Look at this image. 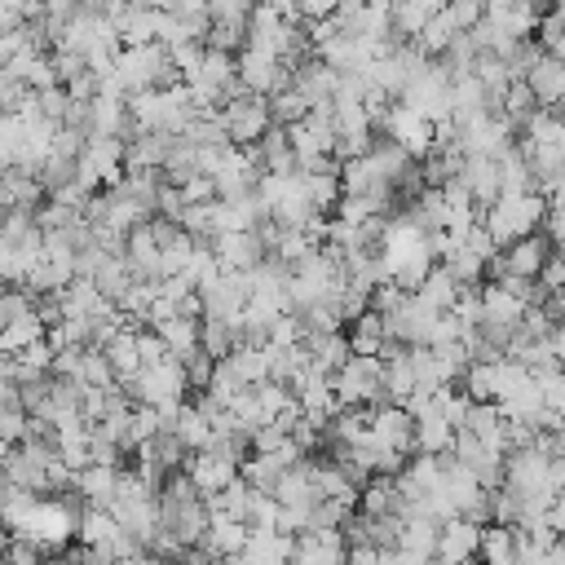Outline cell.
<instances>
[{
  "instance_id": "f546056e",
  "label": "cell",
  "mask_w": 565,
  "mask_h": 565,
  "mask_svg": "<svg viewBox=\"0 0 565 565\" xmlns=\"http://www.w3.org/2000/svg\"><path fill=\"white\" fill-rule=\"evenodd\" d=\"M225 362L234 366V375H238L247 388H256V384L269 380V344H265V349H234Z\"/></svg>"
},
{
  "instance_id": "8fae6325",
  "label": "cell",
  "mask_w": 565,
  "mask_h": 565,
  "mask_svg": "<svg viewBox=\"0 0 565 565\" xmlns=\"http://www.w3.org/2000/svg\"><path fill=\"white\" fill-rule=\"evenodd\" d=\"M291 565H349L344 530H309V534H300Z\"/></svg>"
},
{
  "instance_id": "7bdbcfd3",
  "label": "cell",
  "mask_w": 565,
  "mask_h": 565,
  "mask_svg": "<svg viewBox=\"0 0 565 565\" xmlns=\"http://www.w3.org/2000/svg\"><path fill=\"white\" fill-rule=\"evenodd\" d=\"M539 287H543V296H547V300L565 291V256H561V252H556V256L543 265V274H539Z\"/></svg>"
},
{
  "instance_id": "ac0fdd59",
  "label": "cell",
  "mask_w": 565,
  "mask_h": 565,
  "mask_svg": "<svg viewBox=\"0 0 565 565\" xmlns=\"http://www.w3.org/2000/svg\"><path fill=\"white\" fill-rule=\"evenodd\" d=\"M132 128V110H128V97H97L88 106V137H119Z\"/></svg>"
},
{
  "instance_id": "d590c367",
  "label": "cell",
  "mask_w": 565,
  "mask_h": 565,
  "mask_svg": "<svg viewBox=\"0 0 565 565\" xmlns=\"http://www.w3.org/2000/svg\"><path fill=\"white\" fill-rule=\"evenodd\" d=\"M35 309H40V300H35L26 287H4V296H0V322H4V327L31 318Z\"/></svg>"
},
{
  "instance_id": "f35d334b",
  "label": "cell",
  "mask_w": 565,
  "mask_h": 565,
  "mask_svg": "<svg viewBox=\"0 0 565 565\" xmlns=\"http://www.w3.org/2000/svg\"><path fill=\"white\" fill-rule=\"evenodd\" d=\"M287 446H291V433L278 428V424H265V428L252 437V455H278V450H287Z\"/></svg>"
},
{
  "instance_id": "74e56055",
  "label": "cell",
  "mask_w": 565,
  "mask_h": 565,
  "mask_svg": "<svg viewBox=\"0 0 565 565\" xmlns=\"http://www.w3.org/2000/svg\"><path fill=\"white\" fill-rule=\"evenodd\" d=\"M446 13H450V22L468 35V31H477L481 26V18H486V4H477V0H455V4H446Z\"/></svg>"
},
{
  "instance_id": "8992f818",
  "label": "cell",
  "mask_w": 565,
  "mask_h": 565,
  "mask_svg": "<svg viewBox=\"0 0 565 565\" xmlns=\"http://www.w3.org/2000/svg\"><path fill=\"white\" fill-rule=\"evenodd\" d=\"M221 119H225V132H230V146H260L265 132L274 128V115H269V102L265 97H238L230 106H221Z\"/></svg>"
},
{
  "instance_id": "83f0119b",
  "label": "cell",
  "mask_w": 565,
  "mask_h": 565,
  "mask_svg": "<svg viewBox=\"0 0 565 565\" xmlns=\"http://www.w3.org/2000/svg\"><path fill=\"white\" fill-rule=\"evenodd\" d=\"M459 291H463V287L450 278V269H446V265H437V269L424 278V287H419L415 296H419L428 309H437V313H450V309H455V300H459Z\"/></svg>"
},
{
  "instance_id": "52a82bcc",
  "label": "cell",
  "mask_w": 565,
  "mask_h": 565,
  "mask_svg": "<svg viewBox=\"0 0 565 565\" xmlns=\"http://www.w3.org/2000/svg\"><path fill=\"white\" fill-rule=\"evenodd\" d=\"M547 260H552V238L547 234H530V238L503 247L499 260L490 265V274H494V282H503V278H530V282H539V274H543Z\"/></svg>"
},
{
  "instance_id": "e0dca14e",
  "label": "cell",
  "mask_w": 565,
  "mask_h": 565,
  "mask_svg": "<svg viewBox=\"0 0 565 565\" xmlns=\"http://www.w3.org/2000/svg\"><path fill=\"white\" fill-rule=\"evenodd\" d=\"M247 543H252V525L230 521V516H212V530L203 539V552L212 561H238L247 552Z\"/></svg>"
},
{
  "instance_id": "5b68a950",
  "label": "cell",
  "mask_w": 565,
  "mask_h": 565,
  "mask_svg": "<svg viewBox=\"0 0 565 565\" xmlns=\"http://www.w3.org/2000/svg\"><path fill=\"white\" fill-rule=\"evenodd\" d=\"M384 137L397 141L415 163H424L433 150H437V124H428L419 110H411L406 102H393L388 110V124H384Z\"/></svg>"
},
{
  "instance_id": "9a60e30c",
  "label": "cell",
  "mask_w": 565,
  "mask_h": 565,
  "mask_svg": "<svg viewBox=\"0 0 565 565\" xmlns=\"http://www.w3.org/2000/svg\"><path fill=\"white\" fill-rule=\"evenodd\" d=\"M472 194V203L481 212H490L499 199H503V177H499V159H468L463 163V177H459Z\"/></svg>"
},
{
  "instance_id": "44dd1931",
  "label": "cell",
  "mask_w": 565,
  "mask_h": 565,
  "mask_svg": "<svg viewBox=\"0 0 565 565\" xmlns=\"http://www.w3.org/2000/svg\"><path fill=\"white\" fill-rule=\"evenodd\" d=\"M291 88H300L313 106H322V102H335V93H340V75H335L327 62L309 57V62L296 71V84H291Z\"/></svg>"
},
{
  "instance_id": "5bb4252c",
  "label": "cell",
  "mask_w": 565,
  "mask_h": 565,
  "mask_svg": "<svg viewBox=\"0 0 565 565\" xmlns=\"http://www.w3.org/2000/svg\"><path fill=\"white\" fill-rule=\"evenodd\" d=\"M481 305H486V322L481 327H499V331H521L525 322V300H516L503 282H486L481 287Z\"/></svg>"
},
{
  "instance_id": "f1b7e54d",
  "label": "cell",
  "mask_w": 565,
  "mask_h": 565,
  "mask_svg": "<svg viewBox=\"0 0 565 565\" xmlns=\"http://www.w3.org/2000/svg\"><path fill=\"white\" fill-rule=\"evenodd\" d=\"M269 115H274V128H296L313 115V102L300 93V88H287L278 97H269Z\"/></svg>"
},
{
  "instance_id": "60d3db41",
  "label": "cell",
  "mask_w": 565,
  "mask_h": 565,
  "mask_svg": "<svg viewBox=\"0 0 565 565\" xmlns=\"http://www.w3.org/2000/svg\"><path fill=\"white\" fill-rule=\"evenodd\" d=\"M185 375H190V388H203V393H207V384H212V375H216V358H207L203 349L190 353V358H185Z\"/></svg>"
},
{
  "instance_id": "ffe728a7",
  "label": "cell",
  "mask_w": 565,
  "mask_h": 565,
  "mask_svg": "<svg viewBox=\"0 0 565 565\" xmlns=\"http://www.w3.org/2000/svg\"><path fill=\"white\" fill-rule=\"evenodd\" d=\"M463 428H468V433H472L481 446H490V450L508 455V419H503V411H499L494 402H477Z\"/></svg>"
},
{
  "instance_id": "ee69618b",
  "label": "cell",
  "mask_w": 565,
  "mask_h": 565,
  "mask_svg": "<svg viewBox=\"0 0 565 565\" xmlns=\"http://www.w3.org/2000/svg\"><path fill=\"white\" fill-rule=\"evenodd\" d=\"M384 565H433V561H424V556H415V552H384Z\"/></svg>"
},
{
  "instance_id": "30bf717a",
  "label": "cell",
  "mask_w": 565,
  "mask_h": 565,
  "mask_svg": "<svg viewBox=\"0 0 565 565\" xmlns=\"http://www.w3.org/2000/svg\"><path fill=\"white\" fill-rule=\"evenodd\" d=\"M481 534H486V525H477L468 516L446 521L441 534H437V561L433 565H468V561H477L481 556Z\"/></svg>"
},
{
  "instance_id": "b9f144b4",
  "label": "cell",
  "mask_w": 565,
  "mask_h": 565,
  "mask_svg": "<svg viewBox=\"0 0 565 565\" xmlns=\"http://www.w3.org/2000/svg\"><path fill=\"white\" fill-rule=\"evenodd\" d=\"M278 516H282V503L274 494H256V508H252V530H278Z\"/></svg>"
},
{
  "instance_id": "f6af8a7d",
  "label": "cell",
  "mask_w": 565,
  "mask_h": 565,
  "mask_svg": "<svg viewBox=\"0 0 565 565\" xmlns=\"http://www.w3.org/2000/svg\"><path fill=\"white\" fill-rule=\"evenodd\" d=\"M44 565H71V561H62V556H49V561H44Z\"/></svg>"
},
{
  "instance_id": "d4e9b609",
  "label": "cell",
  "mask_w": 565,
  "mask_h": 565,
  "mask_svg": "<svg viewBox=\"0 0 565 565\" xmlns=\"http://www.w3.org/2000/svg\"><path fill=\"white\" fill-rule=\"evenodd\" d=\"M40 340H49V322H44L40 309H35L31 318H22V322H13V327L0 331V353H4V358H18V353H26V349L40 344Z\"/></svg>"
},
{
  "instance_id": "ab89813d",
  "label": "cell",
  "mask_w": 565,
  "mask_h": 565,
  "mask_svg": "<svg viewBox=\"0 0 565 565\" xmlns=\"http://www.w3.org/2000/svg\"><path fill=\"white\" fill-rule=\"evenodd\" d=\"M71 93L57 84V88H49V93H40V110H44V119H53V124H66V115H71Z\"/></svg>"
},
{
  "instance_id": "d6a6232c",
  "label": "cell",
  "mask_w": 565,
  "mask_h": 565,
  "mask_svg": "<svg viewBox=\"0 0 565 565\" xmlns=\"http://www.w3.org/2000/svg\"><path fill=\"white\" fill-rule=\"evenodd\" d=\"M79 384H84V388H119V375H115V366H110V358H106L102 349H88V353H84Z\"/></svg>"
},
{
  "instance_id": "4dcf8cb0",
  "label": "cell",
  "mask_w": 565,
  "mask_h": 565,
  "mask_svg": "<svg viewBox=\"0 0 565 565\" xmlns=\"http://www.w3.org/2000/svg\"><path fill=\"white\" fill-rule=\"evenodd\" d=\"M472 406H477V402H472L463 388H455V384H450V388H441V393H433V411H437L450 428H463V424H468V415H472Z\"/></svg>"
},
{
  "instance_id": "484cf974",
  "label": "cell",
  "mask_w": 565,
  "mask_h": 565,
  "mask_svg": "<svg viewBox=\"0 0 565 565\" xmlns=\"http://www.w3.org/2000/svg\"><path fill=\"white\" fill-rule=\"evenodd\" d=\"M437 534H441L437 521H428V516H406L397 547H402V552H415V556H424V561H437Z\"/></svg>"
},
{
  "instance_id": "3957f363",
  "label": "cell",
  "mask_w": 565,
  "mask_h": 565,
  "mask_svg": "<svg viewBox=\"0 0 565 565\" xmlns=\"http://www.w3.org/2000/svg\"><path fill=\"white\" fill-rule=\"evenodd\" d=\"M331 388H335L340 406H393L388 380H384V358H349L331 375Z\"/></svg>"
},
{
  "instance_id": "7c38bea8",
  "label": "cell",
  "mask_w": 565,
  "mask_h": 565,
  "mask_svg": "<svg viewBox=\"0 0 565 565\" xmlns=\"http://www.w3.org/2000/svg\"><path fill=\"white\" fill-rule=\"evenodd\" d=\"M212 252H216L221 269H230V274H252L256 265H265V260H269V252H265L260 234H225V238H216V243H212Z\"/></svg>"
},
{
  "instance_id": "836d02e7",
  "label": "cell",
  "mask_w": 565,
  "mask_h": 565,
  "mask_svg": "<svg viewBox=\"0 0 565 565\" xmlns=\"http://www.w3.org/2000/svg\"><path fill=\"white\" fill-rule=\"evenodd\" d=\"M494 366H499V362H472V366L463 371V393H468L472 402H494V397H499Z\"/></svg>"
},
{
  "instance_id": "d6986e66",
  "label": "cell",
  "mask_w": 565,
  "mask_h": 565,
  "mask_svg": "<svg viewBox=\"0 0 565 565\" xmlns=\"http://www.w3.org/2000/svg\"><path fill=\"white\" fill-rule=\"evenodd\" d=\"M525 84H530V93L539 97L543 110L561 106V102H565V62L552 57V53H543V57L534 62V71L525 75Z\"/></svg>"
},
{
  "instance_id": "2e32d148",
  "label": "cell",
  "mask_w": 565,
  "mask_h": 565,
  "mask_svg": "<svg viewBox=\"0 0 565 565\" xmlns=\"http://www.w3.org/2000/svg\"><path fill=\"white\" fill-rule=\"evenodd\" d=\"M349 349H353V358H384V353L393 349V340H388V318H384L380 309H366V313L349 327Z\"/></svg>"
},
{
  "instance_id": "603a6c76",
  "label": "cell",
  "mask_w": 565,
  "mask_h": 565,
  "mask_svg": "<svg viewBox=\"0 0 565 565\" xmlns=\"http://www.w3.org/2000/svg\"><path fill=\"white\" fill-rule=\"evenodd\" d=\"M203 503H207L212 516H230V521H243V525H247V521H252V508H256V490L238 477L230 490H221V494H212V499H203Z\"/></svg>"
},
{
  "instance_id": "7a4b0ae2",
  "label": "cell",
  "mask_w": 565,
  "mask_h": 565,
  "mask_svg": "<svg viewBox=\"0 0 565 565\" xmlns=\"http://www.w3.org/2000/svg\"><path fill=\"white\" fill-rule=\"evenodd\" d=\"M547 207H552V203H547L539 190H534V194H503L481 221H486V230L494 234L499 247H512V243L539 234V225L547 221Z\"/></svg>"
},
{
  "instance_id": "ba28073f",
  "label": "cell",
  "mask_w": 565,
  "mask_h": 565,
  "mask_svg": "<svg viewBox=\"0 0 565 565\" xmlns=\"http://www.w3.org/2000/svg\"><path fill=\"white\" fill-rule=\"evenodd\" d=\"M371 450L415 455V415L406 406H375L371 411Z\"/></svg>"
},
{
  "instance_id": "4fadbf2b",
  "label": "cell",
  "mask_w": 565,
  "mask_h": 565,
  "mask_svg": "<svg viewBox=\"0 0 565 565\" xmlns=\"http://www.w3.org/2000/svg\"><path fill=\"white\" fill-rule=\"evenodd\" d=\"M119 472L124 468H102V463H88L84 472H75V499L84 508H102L110 512L115 494H119Z\"/></svg>"
},
{
  "instance_id": "7402d4cb",
  "label": "cell",
  "mask_w": 565,
  "mask_h": 565,
  "mask_svg": "<svg viewBox=\"0 0 565 565\" xmlns=\"http://www.w3.org/2000/svg\"><path fill=\"white\" fill-rule=\"evenodd\" d=\"M455 437H459V428H450L437 411H428L424 419H415V455H437V459H446V455L455 450Z\"/></svg>"
},
{
  "instance_id": "6da1fadb",
  "label": "cell",
  "mask_w": 565,
  "mask_h": 565,
  "mask_svg": "<svg viewBox=\"0 0 565 565\" xmlns=\"http://www.w3.org/2000/svg\"><path fill=\"white\" fill-rule=\"evenodd\" d=\"M79 516H84V503L62 499V494H49V499H40L31 508V516L9 539L31 543L35 552H62L71 539H79Z\"/></svg>"
},
{
  "instance_id": "cb8c5ba5",
  "label": "cell",
  "mask_w": 565,
  "mask_h": 565,
  "mask_svg": "<svg viewBox=\"0 0 565 565\" xmlns=\"http://www.w3.org/2000/svg\"><path fill=\"white\" fill-rule=\"evenodd\" d=\"M446 4H437V0H411V4H393V31L402 35V44H411L437 13H441Z\"/></svg>"
},
{
  "instance_id": "e575fe53",
  "label": "cell",
  "mask_w": 565,
  "mask_h": 565,
  "mask_svg": "<svg viewBox=\"0 0 565 565\" xmlns=\"http://www.w3.org/2000/svg\"><path fill=\"white\" fill-rule=\"evenodd\" d=\"M234 349H238L234 327H230V322H216V318H203V353L216 358V362H225Z\"/></svg>"
},
{
  "instance_id": "8d00e7d4",
  "label": "cell",
  "mask_w": 565,
  "mask_h": 565,
  "mask_svg": "<svg viewBox=\"0 0 565 565\" xmlns=\"http://www.w3.org/2000/svg\"><path fill=\"white\" fill-rule=\"evenodd\" d=\"M35 503H40V494H31V490H22V486H4V525H9V534L31 516Z\"/></svg>"
},
{
  "instance_id": "277c9868",
  "label": "cell",
  "mask_w": 565,
  "mask_h": 565,
  "mask_svg": "<svg viewBox=\"0 0 565 565\" xmlns=\"http://www.w3.org/2000/svg\"><path fill=\"white\" fill-rule=\"evenodd\" d=\"M185 388H190V375H185V362L181 358H172L163 366H146L132 384H124V393L137 406H154V411H163L172 402H185Z\"/></svg>"
},
{
  "instance_id": "9c48e42d",
  "label": "cell",
  "mask_w": 565,
  "mask_h": 565,
  "mask_svg": "<svg viewBox=\"0 0 565 565\" xmlns=\"http://www.w3.org/2000/svg\"><path fill=\"white\" fill-rule=\"evenodd\" d=\"M185 472H190V481L199 486V494L212 499V494L230 490V486L243 477V459H234V455H225V450H199V455L185 459Z\"/></svg>"
},
{
  "instance_id": "1f68e13d",
  "label": "cell",
  "mask_w": 565,
  "mask_h": 565,
  "mask_svg": "<svg viewBox=\"0 0 565 565\" xmlns=\"http://www.w3.org/2000/svg\"><path fill=\"white\" fill-rule=\"evenodd\" d=\"M539 110H543V106H539V97L530 93V84H525V79H516V84L503 93V115H508L516 128H525V124H530Z\"/></svg>"
},
{
  "instance_id": "4316f807",
  "label": "cell",
  "mask_w": 565,
  "mask_h": 565,
  "mask_svg": "<svg viewBox=\"0 0 565 565\" xmlns=\"http://www.w3.org/2000/svg\"><path fill=\"white\" fill-rule=\"evenodd\" d=\"M499 177H503V194H534V190H539V177H534L530 159L521 154V146H512V150L499 159Z\"/></svg>"
}]
</instances>
